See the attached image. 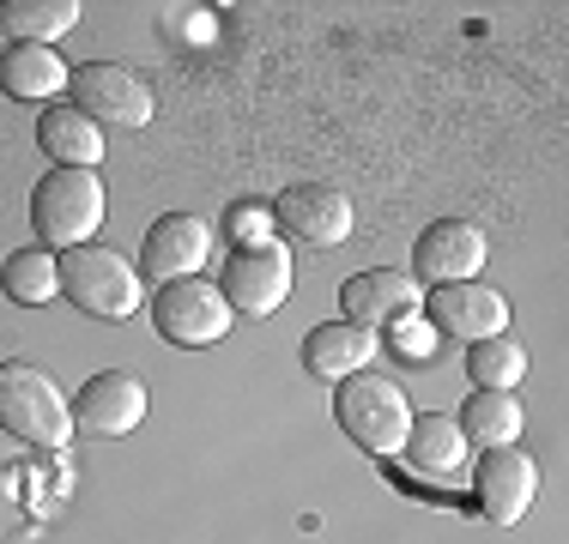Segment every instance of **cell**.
I'll list each match as a JSON object with an SVG mask.
<instances>
[{"label": "cell", "mask_w": 569, "mask_h": 544, "mask_svg": "<svg viewBox=\"0 0 569 544\" xmlns=\"http://www.w3.org/2000/svg\"><path fill=\"white\" fill-rule=\"evenodd\" d=\"M61 296L79 309V315L98 321H128L146 309V279L128 254L103 249V242H86V249L61 254Z\"/></svg>", "instance_id": "cell-1"}, {"label": "cell", "mask_w": 569, "mask_h": 544, "mask_svg": "<svg viewBox=\"0 0 569 544\" xmlns=\"http://www.w3.org/2000/svg\"><path fill=\"white\" fill-rule=\"evenodd\" d=\"M0 430L19 435L24 447H49V454L73 442V405L56 387V375L19 357L0 363Z\"/></svg>", "instance_id": "cell-2"}, {"label": "cell", "mask_w": 569, "mask_h": 544, "mask_svg": "<svg viewBox=\"0 0 569 544\" xmlns=\"http://www.w3.org/2000/svg\"><path fill=\"white\" fill-rule=\"evenodd\" d=\"M103 182L98 170H49L43 182L31 188V230L49 254L86 249L103 224Z\"/></svg>", "instance_id": "cell-3"}, {"label": "cell", "mask_w": 569, "mask_h": 544, "mask_svg": "<svg viewBox=\"0 0 569 544\" xmlns=\"http://www.w3.org/2000/svg\"><path fill=\"white\" fill-rule=\"evenodd\" d=\"M333 417H340V430L351 435V447H363V454H376V460H395L406 447V430H412L406 393L376 370H358L333 387Z\"/></svg>", "instance_id": "cell-4"}, {"label": "cell", "mask_w": 569, "mask_h": 544, "mask_svg": "<svg viewBox=\"0 0 569 544\" xmlns=\"http://www.w3.org/2000/svg\"><path fill=\"white\" fill-rule=\"evenodd\" d=\"M67 98H73L79 115H91L98 128H146L152 121V85H146L133 67L121 61H86L67 73Z\"/></svg>", "instance_id": "cell-5"}, {"label": "cell", "mask_w": 569, "mask_h": 544, "mask_svg": "<svg viewBox=\"0 0 569 544\" xmlns=\"http://www.w3.org/2000/svg\"><path fill=\"white\" fill-rule=\"evenodd\" d=\"M230 303L219 284L207 279H176V284H158L152 296V326L158 339L176 351H200V345H219V339L230 333Z\"/></svg>", "instance_id": "cell-6"}, {"label": "cell", "mask_w": 569, "mask_h": 544, "mask_svg": "<svg viewBox=\"0 0 569 544\" xmlns=\"http://www.w3.org/2000/svg\"><path fill=\"white\" fill-rule=\"evenodd\" d=\"M219 291L230 303V315H273L291 296V249L284 242H261V249H230V261L219 272Z\"/></svg>", "instance_id": "cell-7"}, {"label": "cell", "mask_w": 569, "mask_h": 544, "mask_svg": "<svg viewBox=\"0 0 569 544\" xmlns=\"http://www.w3.org/2000/svg\"><path fill=\"white\" fill-rule=\"evenodd\" d=\"M418 315L430 321L437 339L479 345V339H497L509 326V303H503V291H491L485 279H467V284H437V291H425V309H418Z\"/></svg>", "instance_id": "cell-8"}, {"label": "cell", "mask_w": 569, "mask_h": 544, "mask_svg": "<svg viewBox=\"0 0 569 544\" xmlns=\"http://www.w3.org/2000/svg\"><path fill=\"white\" fill-rule=\"evenodd\" d=\"M67 405H73V430L86 435H133L146 424V412H152V393L128 370H98Z\"/></svg>", "instance_id": "cell-9"}, {"label": "cell", "mask_w": 569, "mask_h": 544, "mask_svg": "<svg viewBox=\"0 0 569 544\" xmlns=\"http://www.w3.org/2000/svg\"><path fill=\"white\" fill-rule=\"evenodd\" d=\"M485 230L479 224H467V218H437L430 230H418V242H412V279L418 284H467V279H479L485 272Z\"/></svg>", "instance_id": "cell-10"}, {"label": "cell", "mask_w": 569, "mask_h": 544, "mask_svg": "<svg viewBox=\"0 0 569 544\" xmlns=\"http://www.w3.org/2000/svg\"><path fill=\"white\" fill-rule=\"evenodd\" d=\"M273 230H284L303 249H333L351 236V200L328 182H291L273 200Z\"/></svg>", "instance_id": "cell-11"}, {"label": "cell", "mask_w": 569, "mask_h": 544, "mask_svg": "<svg viewBox=\"0 0 569 544\" xmlns=\"http://www.w3.org/2000/svg\"><path fill=\"white\" fill-rule=\"evenodd\" d=\"M340 309H346V321L382 333V326H395V321L425 309V284H418L412 272H400V266H363L340 284Z\"/></svg>", "instance_id": "cell-12"}, {"label": "cell", "mask_w": 569, "mask_h": 544, "mask_svg": "<svg viewBox=\"0 0 569 544\" xmlns=\"http://www.w3.org/2000/svg\"><path fill=\"white\" fill-rule=\"evenodd\" d=\"M212 254V230L200 224L194 212H164L152 230H146V249H140V266L152 284H176V279H200Z\"/></svg>", "instance_id": "cell-13"}, {"label": "cell", "mask_w": 569, "mask_h": 544, "mask_svg": "<svg viewBox=\"0 0 569 544\" xmlns=\"http://www.w3.org/2000/svg\"><path fill=\"white\" fill-rule=\"evenodd\" d=\"M539 496V466L521 447H485L479 460V514L491 526H515Z\"/></svg>", "instance_id": "cell-14"}, {"label": "cell", "mask_w": 569, "mask_h": 544, "mask_svg": "<svg viewBox=\"0 0 569 544\" xmlns=\"http://www.w3.org/2000/svg\"><path fill=\"white\" fill-rule=\"evenodd\" d=\"M382 351V339L370 333V326L358 321H321L303 333V370L316 381H328V387H340L346 375L370 370V357Z\"/></svg>", "instance_id": "cell-15"}, {"label": "cell", "mask_w": 569, "mask_h": 544, "mask_svg": "<svg viewBox=\"0 0 569 544\" xmlns=\"http://www.w3.org/2000/svg\"><path fill=\"white\" fill-rule=\"evenodd\" d=\"M0 91L12 103H56L67 91V61L43 43H0Z\"/></svg>", "instance_id": "cell-16"}, {"label": "cell", "mask_w": 569, "mask_h": 544, "mask_svg": "<svg viewBox=\"0 0 569 544\" xmlns=\"http://www.w3.org/2000/svg\"><path fill=\"white\" fill-rule=\"evenodd\" d=\"M37 145L56 158V170H98L103 163V128L79 115L73 103H49L37 115Z\"/></svg>", "instance_id": "cell-17"}, {"label": "cell", "mask_w": 569, "mask_h": 544, "mask_svg": "<svg viewBox=\"0 0 569 544\" xmlns=\"http://www.w3.org/2000/svg\"><path fill=\"white\" fill-rule=\"evenodd\" d=\"M0 291L19 309H43L49 296H61V254H49L43 242L12 249L7 261H0Z\"/></svg>", "instance_id": "cell-18"}, {"label": "cell", "mask_w": 569, "mask_h": 544, "mask_svg": "<svg viewBox=\"0 0 569 544\" xmlns=\"http://www.w3.org/2000/svg\"><path fill=\"white\" fill-rule=\"evenodd\" d=\"M521 400L515 393H472L467 405H460L455 430L467 435V447H515L521 442Z\"/></svg>", "instance_id": "cell-19"}, {"label": "cell", "mask_w": 569, "mask_h": 544, "mask_svg": "<svg viewBox=\"0 0 569 544\" xmlns=\"http://www.w3.org/2000/svg\"><path fill=\"white\" fill-rule=\"evenodd\" d=\"M73 24H79V0H0V31L12 43L56 49V37H67Z\"/></svg>", "instance_id": "cell-20"}, {"label": "cell", "mask_w": 569, "mask_h": 544, "mask_svg": "<svg viewBox=\"0 0 569 544\" xmlns=\"http://www.w3.org/2000/svg\"><path fill=\"white\" fill-rule=\"evenodd\" d=\"M406 460H412L418 472H437V478H455L460 466H467V435L455 430V417H412V430H406Z\"/></svg>", "instance_id": "cell-21"}, {"label": "cell", "mask_w": 569, "mask_h": 544, "mask_svg": "<svg viewBox=\"0 0 569 544\" xmlns=\"http://www.w3.org/2000/svg\"><path fill=\"white\" fill-rule=\"evenodd\" d=\"M467 375H472V393H515L527 375V351L515 345L509 333L479 339V345L467 351Z\"/></svg>", "instance_id": "cell-22"}, {"label": "cell", "mask_w": 569, "mask_h": 544, "mask_svg": "<svg viewBox=\"0 0 569 544\" xmlns=\"http://www.w3.org/2000/svg\"><path fill=\"white\" fill-rule=\"evenodd\" d=\"M224 236L237 242V249H261V242H273V206H261V200H237V206L224 212Z\"/></svg>", "instance_id": "cell-23"}, {"label": "cell", "mask_w": 569, "mask_h": 544, "mask_svg": "<svg viewBox=\"0 0 569 544\" xmlns=\"http://www.w3.org/2000/svg\"><path fill=\"white\" fill-rule=\"evenodd\" d=\"M382 339H388V351L406 357V363H430V357H437V333H430L425 315H406L395 326H382Z\"/></svg>", "instance_id": "cell-24"}, {"label": "cell", "mask_w": 569, "mask_h": 544, "mask_svg": "<svg viewBox=\"0 0 569 544\" xmlns=\"http://www.w3.org/2000/svg\"><path fill=\"white\" fill-rule=\"evenodd\" d=\"M0 37H7V31H0Z\"/></svg>", "instance_id": "cell-25"}]
</instances>
